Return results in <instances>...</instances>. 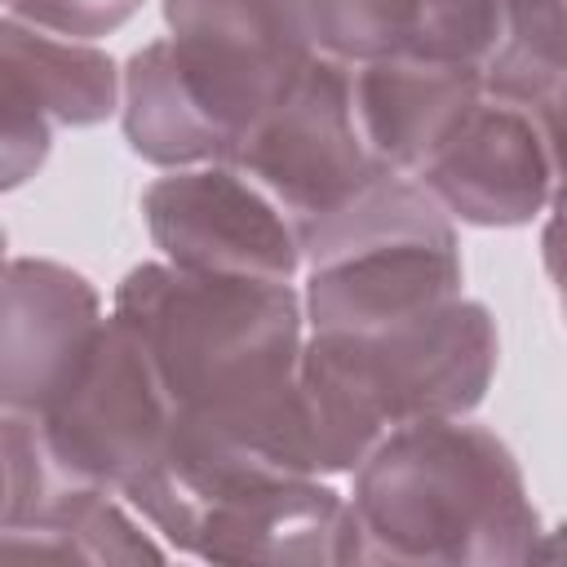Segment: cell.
<instances>
[{"label": "cell", "instance_id": "17", "mask_svg": "<svg viewBox=\"0 0 567 567\" xmlns=\"http://www.w3.org/2000/svg\"><path fill=\"white\" fill-rule=\"evenodd\" d=\"M567 0H496V40L478 66L483 93L540 115H563Z\"/></svg>", "mask_w": 567, "mask_h": 567}, {"label": "cell", "instance_id": "12", "mask_svg": "<svg viewBox=\"0 0 567 567\" xmlns=\"http://www.w3.org/2000/svg\"><path fill=\"white\" fill-rule=\"evenodd\" d=\"M483 97L478 66L381 58L350 66V106L372 164L390 177H416Z\"/></svg>", "mask_w": 567, "mask_h": 567}, {"label": "cell", "instance_id": "9", "mask_svg": "<svg viewBox=\"0 0 567 567\" xmlns=\"http://www.w3.org/2000/svg\"><path fill=\"white\" fill-rule=\"evenodd\" d=\"M558 177V120L483 93L412 182L452 221L505 230L536 221L554 204Z\"/></svg>", "mask_w": 567, "mask_h": 567}, {"label": "cell", "instance_id": "4", "mask_svg": "<svg viewBox=\"0 0 567 567\" xmlns=\"http://www.w3.org/2000/svg\"><path fill=\"white\" fill-rule=\"evenodd\" d=\"M306 332H377L465 288L456 221L412 182L377 177L297 230Z\"/></svg>", "mask_w": 567, "mask_h": 567}, {"label": "cell", "instance_id": "7", "mask_svg": "<svg viewBox=\"0 0 567 567\" xmlns=\"http://www.w3.org/2000/svg\"><path fill=\"white\" fill-rule=\"evenodd\" d=\"M168 53L230 142L315 58L301 0H164Z\"/></svg>", "mask_w": 567, "mask_h": 567}, {"label": "cell", "instance_id": "2", "mask_svg": "<svg viewBox=\"0 0 567 567\" xmlns=\"http://www.w3.org/2000/svg\"><path fill=\"white\" fill-rule=\"evenodd\" d=\"M501 359V332L465 292L377 332H306L297 394L315 470L350 474L385 434L416 421L470 416Z\"/></svg>", "mask_w": 567, "mask_h": 567}, {"label": "cell", "instance_id": "11", "mask_svg": "<svg viewBox=\"0 0 567 567\" xmlns=\"http://www.w3.org/2000/svg\"><path fill=\"white\" fill-rule=\"evenodd\" d=\"M204 563H266V567H350L354 523L346 496L310 478L239 492L204 514L190 549Z\"/></svg>", "mask_w": 567, "mask_h": 567}, {"label": "cell", "instance_id": "14", "mask_svg": "<svg viewBox=\"0 0 567 567\" xmlns=\"http://www.w3.org/2000/svg\"><path fill=\"white\" fill-rule=\"evenodd\" d=\"M120 128L137 159L155 168L221 164L226 137L186 89L168 40L142 44L120 71Z\"/></svg>", "mask_w": 567, "mask_h": 567}, {"label": "cell", "instance_id": "20", "mask_svg": "<svg viewBox=\"0 0 567 567\" xmlns=\"http://www.w3.org/2000/svg\"><path fill=\"white\" fill-rule=\"evenodd\" d=\"M4 261H9V257H4V230H0V266H4Z\"/></svg>", "mask_w": 567, "mask_h": 567}, {"label": "cell", "instance_id": "1", "mask_svg": "<svg viewBox=\"0 0 567 567\" xmlns=\"http://www.w3.org/2000/svg\"><path fill=\"white\" fill-rule=\"evenodd\" d=\"M350 474V563L523 567L540 554L545 527L527 478L487 425L465 416L403 425Z\"/></svg>", "mask_w": 567, "mask_h": 567}, {"label": "cell", "instance_id": "5", "mask_svg": "<svg viewBox=\"0 0 567 567\" xmlns=\"http://www.w3.org/2000/svg\"><path fill=\"white\" fill-rule=\"evenodd\" d=\"M221 164L248 177L292 221V230L385 177L354 124L350 66L323 53H315L297 80L230 142Z\"/></svg>", "mask_w": 567, "mask_h": 567}, {"label": "cell", "instance_id": "15", "mask_svg": "<svg viewBox=\"0 0 567 567\" xmlns=\"http://www.w3.org/2000/svg\"><path fill=\"white\" fill-rule=\"evenodd\" d=\"M0 58L53 128H93L120 111V71L93 40H66L0 13Z\"/></svg>", "mask_w": 567, "mask_h": 567}, {"label": "cell", "instance_id": "18", "mask_svg": "<svg viewBox=\"0 0 567 567\" xmlns=\"http://www.w3.org/2000/svg\"><path fill=\"white\" fill-rule=\"evenodd\" d=\"M53 151V124L0 58V195L27 186Z\"/></svg>", "mask_w": 567, "mask_h": 567}, {"label": "cell", "instance_id": "3", "mask_svg": "<svg viewBox=\"0 0 567 567\" xmlns=\"http://www.w3.org/2000/svg\"><path fill=\"white\" fill-rule=\"evenodd\" d=\"M111 315L146 346L173 412L284 390L306 341L292 284L195 275L164 257L120 279Z\"/></svg>", "mask_w": 567, "mask_h": 567}, {"label": "cell", "instance_id": "6", "mask_svg": "<svg viewBox=\"0 0 567 567\" xmlns=\"http://www.w3.org/2000/svg\"><path fill=\"white\" fill-rule=\"evenodd\" d=\"M35 425L53 465L75 487L124 492L159 461L173 430V403L146 346L128 323L106 315L84 363L58 399L35 412Z\"/></svg>", "mask_w": 567, "mask_h": 567}, {"label": "cell", "instance_id": "16", "mask_svg": "<svg viewBox=\"0 0 567 567\" xmlns=\"http://www.w3.org/2000/svg\"><path fill=\"white\" fill-rule=\"evenodd\" d=\"M0 558H58V563H151L164 545L151 536L133 505L106 487H71L40 518L0 540Z\"/></svg>", "mask_w": 567, "mask_h": 567}, {"label": "cell", "instance_id": "19", "mask_svg": "<svg viewBox=\"0 0 567 567\" xmlns=\"http://www.w3.org/2000/svg\"><path fill=\"white\" fill-rule=\"evenodd\" d=\"M0 4L9 9V18H22L66 40H102L142 9V0H0Z\"/></svg>", "mask_w": 567, "mask_h": 567}, {"label": "cell", "instance_id": "8", "mask_svg": "<svg viewBox=\"0 0 567 567\" xmlns=\"http://www.w3.org/2000/svg\"><path fill=\"white\" fill-rule=\"evenodd\" d=\"M142 217L159 257L182 270L270 284L301 270L292 221L230 164L168 168L142 190Z\"/></svg>", "mask_w": 567, "mask_h": 567}, {"label": "cell", "instance_id": "10", "mask_svg": "<svg viewBox=\"0 0 567 567\" xmlns=\"http://www.w3.org/2000/svg\"><path fill=\"white\" fill-rule=\"evenodd\" d=\"M102 328L97 288L49 257L0 266V412H44Z\"/></svg>", "mask_w": 567, "mask_h": 567}, {"label": "cell", "instance_id": "13", "mask_svg": "<svg viewBox=\"0 0 567 567\" xmlns=\"http://www.w3.org/2000/svg\"><path fill=\"white\" fill-rule=\"evenodd\" d=\"M315 53L363 66L421 58L483 66L496 40V0H301Z\"/></svg>", "mask_w": 567, "mask_h": 567}]
</instances>
